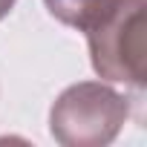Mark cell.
I'll return each mask as SVG.
<instances>
[{
    "mask_svg": "<svg viewBox=\"0 0 147 147\" xmlns=\"http://www.w3.org/2000/svg\"><path fill=\"white\" fill-rule=\"evenodd\" d=\"M130 118V98L101 81L66 87L49 110V133L63 147H104Z\"/></svg>",
    "mask_w": 147,
    "mask_h": 147,
    "instance_id": "6da1fadb",
    "label": "cell"
},
{
    "mask_svg": "<svg viewBox=\"0 0 147 147\" xmlns=\"http://www.w3.org/2000/svg\"><path fill=\"white\" fill-rule=\"evenodd\" d=\"M147 0H124V6L87 35L90 61L98 78L141 90L147 81Z\"/></svg>",
    "mask_w": 147,
    "mask_h": 147,
    "instance_id": "7a4b0ae2",
    "label": "cell"
},
{
    "mask_svg": "<svg viewBox=\"0 0 147 147\" xmlns=\"http://www.w3.org/2000/svg\"><path fill=\"white\" fill-rule=\"evenodd\" d=\"M43 6L58 23L90 35L124 6V0H43Z\"/></svg>",
    "mask_w": 147,
    "mask_h": 147,
    "instance_id": "3957f363",
    "label": "cell"
},
{
    "mask_svg": "<svg viewBox=\"0 0 147 147\" xmlns=\"http://www.w3.org/2000/svg\"><path fill=\"white\" fill-rule=\"evenodd\" d=\"M15 3H18V0H0V20H3V18L15 9Z\"/></svg>",
    "mask_w": 147,
    "mask_h": 147,
    "instance_id": "277c9868",
    "label": "cell"
}]
</instances>
